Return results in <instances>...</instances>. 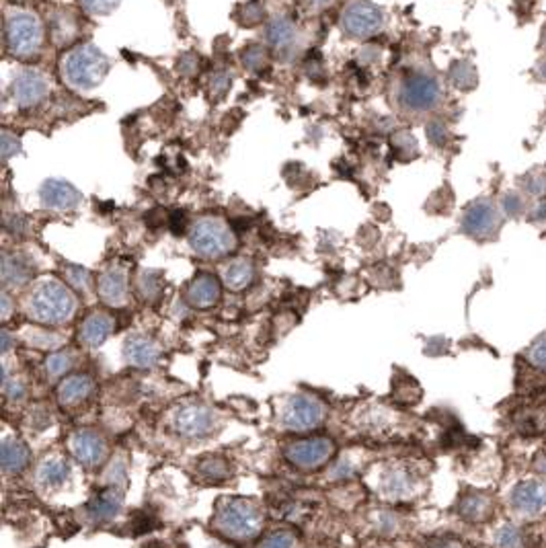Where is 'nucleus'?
Instances as JSON below:
<instances>
[{"mask_svg":"<svg viewBox=\"0 0 546 548\" xmlns=\"http://www.w3.org/2000/svg\"><path fill=\"white\" fill-rule=\"evenodd\" d=\"M27 312L41 325H64L76 312V298L60 281L43 279L27 298Z\"/></svg>","mask_w":546,"mask_h":548,"instance_id":"1","label":"nucleus"},{"mask_svg":"<svg viewBox=\"0 0 546 548\" xmlns=\"http://www.w3.org/2000/svg\"><path fill=\"white\" fill-rule=\"evenodd\" d=\"M214 526L228 538L234 540H251L259 536L263 528V512L261 507L243 497H226L218 503Z\"/></svg>","mask_w":546,"mask_h":548,"instance_id":"2","label":"nucleus"},{"mask_svg":"<svg viewBox=\"0 0 546 548\" xmlns=\"http://www.w3.org/2000/svg\"><path fill=\"white\" fill-rule=\"evenodd\" d=\"M107 72H109L107 56L92 43L76 45L62 58L64 80L78 91H91L94 87H99Z\"/></svg>","mask_w":546,"mask_h":548,"instance_id":"3","label":"nucleus"},{"mask_svg":"<svg viewBox=\"0 0 546 548\" xmlns=\"http://www.w3.org/2000/svg\"><path fill=\"white\" fill-rule=\"evenodd\" d=\"M4 35H6V45H8L10 54H15L19 58H29L41 50L43 25L37 15L17 8L6 15Z\"/></svg>","mask_w":546,"mask_h":548,"instance_id":"4","label":"nucleus"},{"mask_svg":"<svg viewBox=\"0 0 546 548\" xmlns=\"http://www.w3.org/2000/svg\"><path fill=\"white\" fill-rule=\"evenodd\" d=\"M189 243L200 257L206 259H220L234 251L237 239L222 220L218 218H202L191 226Z\"/></svg>","mask_w":546,"mask_h":548,"instance_id":"5","label":"nucleus"},{"mask_svg":"<svg viewBox=\"0 0 546 548\" xmlns=\"http://www.w3.org/2000/svg\"><path fill=\"white\" fill-rule=\"evenodd\" d=\"M384 25V15L382 10L368 2V0H354L349 2L343 13H341V27L347 35L365 39L376 35Z\"/></svg>","mask_w":546,"mask_h":548,"instance_id":"6","label":"nucleus"},{"mask_svg":"<svg viewBox=\"0 0 546 548\" xmlns=\"http://www.w3.org/2000/svg\"><path fill=\"white\" fill-rule=\"evenodd\" d=\"M325 407L318 398L308 395L292 396L281 411V423L290 431H308L323 423Z\"/></svg>","mask_w":546,"mask_h":548,"instance_id":"7","label":"nucleus"},{"mask_svg":"<svg viewBox=\"0 0 546 548\" xmlns=\"http://www.w3.org/2000/svg\"><path fill=\"white\" fill-rule=\"evenodd\" d=\"M335 454V442L331 437H306L292 442L286 448V458L290 460V464L310 470V468H318L325 462H329Z\"/></svg>","mask_w":546,"mask_h":548,"instance_id":"8","label":"nucleus"},{"mask_svg":"<svg viewBox=\"0 0 546 548\" xmlns=\"http://www.w3.org/2000/svg\"><path fill=\"white\" fill-rule=\"evenodd\" d=\"M173 423L185 437H206L216 429V413L204 402H187L175 413Z\"/></svg>","mask_w":546,"mask_h":548,"instance_id":"9","label":"nucleus"},{"mask_svg":"<svg viewBox=\"0 0 546 548\" xmlns=\"http://www.w3.org/2000/svg\"><path fill=\"white\" fill-rule=\"evenodd\" d=\"M440 101V85L427 74H413L400 87V103L413 111H427Z\"/></svg>","mask_w":546,"mask_h":548,"instance_id":"10","label":"nucleus"},{"mask_svg":"<svg viewBox=\"0 0 546 548\" xmlns=\"http://www.w3.org/2000/svg\"><path fill=\"white\" fill-rule=\"evenodd\" d=\"M510 503L517 516H524V518L542 514L546 510V483L536 481V479L517 483L512 491Z\"/></svg>","mask_w":546,"mask_h":548,"instance_id":"11","label":"nucleus"},{"mask_svg":"<svg viewBox=\"0 0 546 548\" xmlns=\"http://www.w3.org/2000/svg\"><path fill=\"white\" fill-rule=\"evenodd\" d=\"M50 92V80L39 70H21L13 83V97L19 107L39 105Z\"/></svg>","mask_w":546,"mask_h":548,"instance_id":"12","label":"nucleus"},{"mask_svg":"<svg viewBox=\"0 0 546 548\" xmlns=\"http://www.w3.org/2000/svg\"><path fill=\"white\" fill-rule=\"evenodd\" d=\"M70 452L83 466H99L107 458V444L105 440L89 429L74 431L70 437Z\"/></svg>","mask_w":546,"mask_h":548,"instance_id":"13","label":"nucleus"},{"mask_svg":"<svg viewBox=\"0 0 546 548\" xmlns=\"http://www.w3.org/2000/svg\"><path fill=\"white\" fill-rule=\"evenodd\" d=\"M39 199L46 210H56V212H72L78 208L83 195L70 185V183L60 181V179H50L41 185L39 189Z\"/></svg>","mask_w":546,"mask_h":548,"instance_id":"14","label":"nucleus"},{"mask_svg":"<svg viewBox=\"0 0 546 548\" xmlns=\"http://www.w3.org/2000/svg\"><path fill=\"white\" fill-rule=\"evenodd\" d=\"M499 226V216H497V210L493 208L491 202L486 199H481V202H475L466 213L462 218V228L466 234L470 237H477V239H485V237H491Z\"/></svg>","mask_w":546,"mask_h":548,"instance_id":"15","label":"nucleus"},{"mask_svg":"<svg viewBox=\"0 0 546 548\" xmlns=\"http://www.w3.org/2000/svg\"><path fill=\"white\" fill-rule=\"evenodd\" d=\"M99 298L107 306H123L127 300V274L122 267H109L99 275Z\"/></svg>","mask_w":546,"mask_h":548,"instance_id":"16","label":"nucleus"},{"mask_svg":"<svg viewBox=\"0 0 546 548\" xmlns=\"http://www.w3.org/2000/svg\"><path fill=\"white\" fill-rule=\"evenodd\" d=\"M125 360L127 364L140 370H146L158 364L160 360V347L150 337L134 335L125 341Z\"/></svg>","mask_w":546,"mask_h":548,"instance_id":"17","label":"nucleus"},{"mask_svg":"<svg viewBox=\"0 0 546 548\" xmlns=\"http://www.w3.org/2000/svg\"><path fill=\"white\" fill-rule=\"evenodd\" d=\"M222 288L218 277H214L212 274H200L187 288V302L195 308H210L218 300H220Z\"/></svg>","mask_w":546,"mask_h":548,"instance_id":"18","label":"nucleus"},{"mask_svg":"<svg viewBox=\"0 0 546 548\" xmlns=\"http://www.w3.org/2000/svg\"><path fill=\"white\" fill-rule=\"evenodd\" d=\"M120 512H122V493L115 491V487L101 491L87 505V514L92 521H109Z\"/></svg>","mask_w":546,"mask_h":548,"instance_id":"19","label":"nucleus"},{"mask_svg":"<svg viewBox=\"0 0 546 548\" xmlns=\"http://www.w3.org/2000/svg\"><path fill=\"white\" fill-rule=\"evenodd\" d=\"M113 331V321L105 312H92L80 325V341L89 347H99Z\"/></svg>","mask_w":546,"mask_h":548,"instance_id":"20","label":"nucleus"},{"mask_svg":"<svg viewBox=\"0 0 546 548\" xmlns=\"http://www.w3.org/2000/svg\"><path fill=\"white\" fill-rule=\"evenodd\" d=\"M92 393V378L89 374H72L58 386V400L66 407H74L89 398Z\"/></svg>","mask_w":546,"mask_h":548,"instance_id":"21","label":"nucleus"},{"mask_svg":"<svg viewBox=\"0 0 546 548\" xmlns=\"http://www.w3.org/2000/svg\"><path fill=\"white\" fill-rule=\"evenodd\" d=\"M33 267L31 261L21 253H4L2 255V281L4 286H23L31 279Z\"/></svg>","mask_w":546,"mask_h":548,"instance_id":"22","label":"nucleus"},{"mask_svg":"<svg viewBox=\"0 0 546 548\" xmlns=\"http://www.w3.org/2000/svg\"><path fill=\"white\" fill-rule=\"evenodd\" d=\"M493 510H495L493 499L483 493H468L458 503V514L466 521H475V524L491 518Z\"/></svg>","mask_w":546,"mask_h":548,"instance_id":"23","label":"nucleus"},{"mask_svg":"<svg viewBox=\"0 0 546 548\" xmlns=\"http://www.w3.org/2000/svg\"><path fill=\"white\" fill-rule=\"evenodd\" d=\"M0 456H2V468L4 472L8 475H17V472H23L25 466L29 464V450L23 442L19 440H13V437H6L2 442V450H0Z\"/></svg>","mask_w":546,"mask_h":548,"instance_id":"24","label":"nucleus"},{"mask_svg":"<svg viewBox=\"0 0 546 548\" xmlns=\"http://www.w3.org/2000/svg\"><path fill=\"white\" fill-rule=\"evenodd\" d=\"M382 487L386 491L388 497H407L413 493V487H415V477L407 470V468H400V466H393L384 472V479H382Z\"/></svg>","mask_w":546,"mask_h":548,"instance_id":"25","label":"nucleus"},{"mask_svg":"<svg viewBox=\"0 0 546 548\" xmlns=\"http://www.w3.org/2000/svg\"><path fill=\"white\" fill-rule=\"evenodd\" d=\"M253 277H255V267H253V263L246 261V259H234V261L228 263V265L224 267V272H222L224 283H226L230 290H234V292L244 290L246 286H251Z\"/></svg>","mask_w":546,"mask_h":548,"instance_id":"26","label":"nucleus"},{"mask_svg":"<svg viewBox=\"0 0 546 548\" xmlns=\"http://www.w3.org/2000/svg\"><path fill=\"white\" fill-rule=\"evenodd\" d=\"M296 37V27L290 19L286 17H275L273 21H270L267 25V41L272 43L273 48L284 50L288 45H292Z\"/></svg>","mask_w":546,"mask_h":548,"instance_id":"27","label":"nucleus"},{"mask_svg":"<svg viewBox=\"0 0 546 548\" xmlns=\"http://www.w3.org/2000/svg\"><path fill=\"white\" fill-rule=\"evenodd\" d=\"M68 475H70V466H68V462L64 458H48V460H43L41 466H39V472H37L39 481L43 485H52V487L64 483L68 479Z\"/></svg>","mask_w":546,"mask_h":548,"instance_id":"28","label":"nucleus"},{"mask_svg":"<svg viewBox=\"0 0 546 548\" xmlns=\"http://www.w3.org/2000/svg\"><path fill=\"white\" fill-rule=\"evenodd\" d=\"M78 23L72 13H56L52 19V35L56 43H68L76 37Z\"/></svg>","mask_w":546,"mask_h":548,"instance_id":"29","label":"nucleus"},{"mask_svg":"<svg viewBox=\"0 0 546 548\" xmlns=\"http://www.w3.org/2000/svg\"><path fill=\"white\" fill-rule=\"evenodd\" d=\"M495 547L497 548H526L528 547V538L526 534L516 528V526H501L495 532Z\"/></svg>","mask_w":546,"mask_h":548,"instance_id":"30","label":"nucleus"},{"mask_svg":"<svg viewBox=\"0 0 546 548\" xmlns=\"http://www.w3.org/2000/svg\"><path fill=\"white\" fill-rule=\"evenodd\" d=\"M74 364V358L70 351H56L46 360V370L52 378H58L62 374H66Z\"/></svg>","mask_w":546,"mask_h":548,"instance_id":"31","label":"nucleus"},{"mask_svg":"<svg viewBox=\"0 0 546 548\" xmlns=\"http://www.w3.org/2000/svg\"><path fill=\"white\" fill-rule=\"evenodd\" d=\"M265 17V8L259 0H251L239 8V21L243 25H257Z\"/></svg>","mask_w":546,"mask_h":548,"instance_id":"32","label":"nucleus"},{"mask_svg":"<svg viewBox=\"0 0 546 548\" xmlns=\"http://www.w3.org/2000/svg\"><path fill=\"white\" fill-rule=\"evenodd\" d=\"M64 274H66V279H68V283L72 286V288H76V290H89V286H91V274H89V269H85V267H78V265H68L66 269H64Z\"/></svg>","mask_w":546,"mask_h":548,"instance_id":"33","label":"nucleus"},{"mask_svg":"<svg viewBox=\"0 0 546 548\" xmlns=\"http://www.w3.org/2000/svg\"><path fill=\"white\" fill-rule=\"evenodd\" d=\"M138 288H140V294L148 300V298H156L160 294V277L154 272H144L140 275V281H138Z\"/></svg>","mask_w":546,"mask_h":548,"instance_id":"34","label":"nucleus"},{"mask_svg":"<svg viewBox=\"0 0 546 548\" xmlns=\"http://www.w3.org/2000/svg\"><path fill=\"white\" fill-rule=\"evenodd\" d=\"M259 548H296V538L288 530H277L270 534Z\"/></svg>","mask_w":546,"mask_h":548,"instance_id":"35","label":"nucleus"},{"mask_svg":"<svg viewBox=\"0 0 546 548\" xmlns=\"http://www.w3.org/2000/svg\"><path fill=\"white\" fill-rule=\"evenodd\" d=\"M452 80H454L456 87H462V89H468L475 85V70L470 64L466 62H460V64H454L452 68Z\"/></svg>","mask_w":546,"mask_h":548,"instance_id":"36","label":"nucleus"},{"mask_svg":"<svg viewBox=\"0 0 546 548\" xmlns=\"http://www.w3.org/2000/svg\"><path fill=\"white\" fill-rule=\"evenodd\" d=\"M228 464L220 458H208L204 464H202V472L208 477V479H214V481H222L228 477Z\"/></svg>","mask_w":546,"mask_h":548,"instance_id":"37","label":"nucleus"},{"mask_svg":"<svg viewBox=\"0 0 546 548\" xmlns=\"http://www.w3.org/2000/svg\"><path fill=\"white\" fill-rule=\"evenodd\" d=\"M80 4L91 15H109L120 4V0H80Z\"/></svg>","mask_w":546,"mask_h":548,"instance_id":"38","label":"nucleus"},{"mask_svg":"<svg viewBox=\"0 0 546 548\" xmlns=\"http://www.w3.org/2000/svg\"><path fill=\"white\" fill-rule=\"evenodd\" d=\"M528 360H530V364L534 365V367L546 370V337L538 339V341L532 345V349H530V353H528Z\"/></svg>","mask_w":546,"mask_h":548,"instance_id":"39","label":"nucleus"},{"mask_svg":"<svg viewBox=\"0 0 546 548\" xmlns=\"http://www.w3.org/2000/svg\"><path fill=\"white\" fill-rule=\"evenodd\" d=\"M243 62L248 66V68L257 70V68H263V66H265L267 58H265L263 48H259V45H251L248 50H244Z\"/></svg>","mask_w":546,"mask_h":548,"instance_id":"40","label":"nucleus"},{"mask_svg":"<svg viewBox=\"0 0 546 548\" xmlns=\"http://www.w3.org/2000/svg\"><path fill=\"white\" fill-rule=\"evenodd\" d=\"M19 150H21V140L4 129L2 132V160L6 162L13 154H17Z\"/></svg>","mask_w":546,"mask_h":548,"instance_id":"41","label":"nucleus"},{"mask_svg":"<svg viewBox=\"0 0 546 548\" xmlns=\"http://www.w3.org/2000/svg\"><path fill=\"white\" fill-rule=\"evenodd\" d=\"M228 87H230V76L226 72H216L212 76V80H210L212 97H222L224 92L228 91Z\"/></svg>","mask_w":546,"mask_h":548,"instance_id":"42","label":"nucleus"},{"mask_svg":"<svg viewBox=\"0 0 546 548\" xmlns=\"http://www.w3.org/2000/svg\"><path fill=\"white\" fill-rule=\"evenodd\" d=\"M427 136L433 144H444L446 140V127L440 125V123H429L427 125Z\"/></svg>","mask_w":546,"mask_h":548,"instance_id":"43","label":"nucleus"},{"mask_svg":"<svg viewBox=\"0 0 546 548\" xmlns=\"http://www.w3.org/2000/svg\"><path fill=\"white\" fill-rule=\"evenodd\" d=\"M195 64H197V56L195 54H185L181 60H179V70H181V74H193L197 68H195Z\"/></svg>","mask_w":546,"mask_h":548,"instance_id":"44","label":"nucleus"},{"mask_svg":"<svg viewBox=\"0 0 546 548\" xmlns=\"http://www.w3.org/2000/svg\"><path fill=\"white\" fill-rule=\"evenodd\" d=\"M169 226L175 234H181L185 230V213L183 212H173L171 218H169Z\"/></svg>","mask_w":546,"mask_h":548,"instance_id":"45","label":"nucleus"},{"mask_svg":"<svg viewBox=\"0 0 546 548\" xmlns=\"http://www.w3.org/2000/svg\"><path fill=\"white\" fill-rule=\"evenodd\" d=\"M427 548H462L456 538H433L427 542Z\"/></svg>","mask_w":546,"mask_h":548,"instance_id":"46","label":"nucleus"},{"mask_svg":"<svg viewBox=\"0 0 546 548\" xmlns=\"http://www.w3.org/2000/svg\"><path fill=\"white\" fill-rule=\"evenodd\" d=\"M6 228L10 230V232H23V228H25V220L21 218V216H13V218H6Z\"/></svg>","mask_w":546,"mask_h":548,"instance_id":"47","label":"nucleus"},{"mask_svg":"<svg viewBox=\"0 0 546 548\" xmlns=\"http://www.w3.org/2000/svg\"><path fill=\"white\" fill-rule=\"evenodd\" d=\"M505 210L510 213H517L522 210V202H519V197L517 195H510L507 197V202H505Z\"/></svg>","mask_w":546,"mask_h":548,"instance_id":"48","label":"nucleus"},{"mask_svg":"<svg viewBox=\"0 0 546 548\" xmlns=\"http://www.w3.org/2000/svg\"><path fill=\"white\" fill-rule=\"evenodd\" d=\"M534 466H536V468H538L540 472H545V475H546V454H540V456L536 458Z\"/></svg>","mask_w":546,"mask_h":548,"instance_id":"49","label":"nucleus"},{"mask_svg":"<svg viewBox=\"0 0 546 548\" xmlns=\"http://www.w3.org/2000/svg\"><path fill=\"white\" fill-rule=\"evenodd\" d=\"M8 310H10V300H8L6 294H2V316H4V318L8 316Z\"/></svg>","mask_w":546,"mask_h":548,"instance_id":"50","label":"nucleus"},{"mask_svg":"<svg viewBox=\"0 0 546 548\" xmlns=\"http://www.w3.org/2000/svg\"><path fill=\"white\" fill-rule=\"evenodd\" d=\"M8 345H10V335L2 331V351H8Z\"/></svg>","mask_w":546,"mask_h":548,"instance_id":"51","label":"nucleus"},{"mask_svg":"<svg viewBox=\"0 0 546 548\" xmlns=\"http://www.w3.org/2000/svg\"><path fill=\"white\" fill-rule=\"evenodd\" d=\"M310 2H314L316 6H325V4H329L331 0H310Z\"/></svg>","mask_w":546,"mask_h":548,"instance_id":"52","label":"nucleus"},{"mask_svg":"<svg viewBox=\"0 0 546 548\" xmlns=\"http://www.w3.org/2000/svg\"><path fill=\"white\" fill-rule=\"evenodd\" d=\"M210 548H232V547H228V545H222V542H214Z\"/></svg>","mask_w":546,"mask_h":548,"instance_id":"53","label":"nucleus"}]
</instances>
